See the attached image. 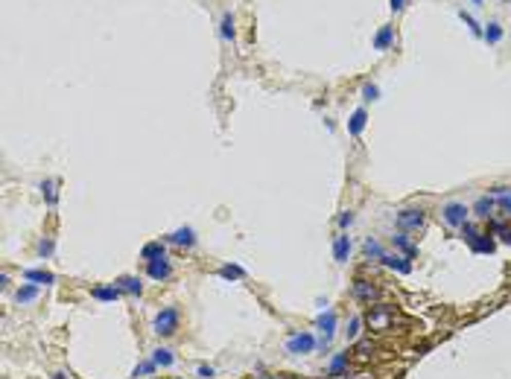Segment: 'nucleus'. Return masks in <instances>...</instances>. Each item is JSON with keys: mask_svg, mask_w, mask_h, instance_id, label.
Returning <instances> with one entry per match:
<instances>
[{"mask_svg": "<svg viewBox=\"0 0 511 379\" xmlns=\"http://www.w3.org/2000/svg\"><path fill=\"white\" fill-rule=\"evenodd\" d=\"M179 330V309L175 307H167L155 315V333L158 335H172Z\"/></svg>", "mask_w": 511, "mask_h": 379, "instance_id": "2", "label": "nucleus"}, {"mask_svg": "<svg viewBox=\"0 0 511 379\" xmlns=\"http://www.w3.org/2000/svg\"><path fill=\"white\" fill-rule=\"evenodd\" d=\"M473 3H482V0H473Z\"/></svg>", "mask_w": 511, "mask_h": 379, "instance_id": "43", "label": "nucleus"}, {"mask_svg": "<svg viewBox=\"0 0 511 379\" xmlns=\"http://www.w3.org/2000/svg\"><path fill=\"white\" fill-rule=\"evenodd\" d=\"M354 295H357L359 300H365V304H371V300L380 298V289H377L374 283H368V280H354Z\"/></svg>", "mask_w": 511, "mask_h": 379, "instance_id": "5", "label": "nucleus"}, {"mask_svg": "<svg viewBox=\"0 0 511 379\" xmlns=\"http://www.w3.org/2000/svg\"><path fill=\"white\" fill-rule=\"evenodd\" d=\"M222 38H234V18L231 15L222 18Z\"/></svg>", "mask_w": 511, "mask_h": 379, "instance_id": "28", "label": "nucleus"}, {"mask_svg": "<svg viewBox=\"0 0 511 379\" xmlns=\"http://www.w3.org/2000/svg\"><path fill=\"white\" fill-rule=\"evenodd\" d=\"M444 219H447V225L462 228V225H465V219H467V207H465V204H459V201H453V204H447V207H444Z\"/></svg>", "mask_w": 511, "mask_h": 379, "instance_id": "6", "label": "nucleus"}, {"mask_svg": "<svg viewBox=\"0 0 511 379\" xmlns=\"http://www.w3.org/2000/svg\"><path fill=\"white\" fill-rule=\"evenodd\" d=\"M140 257H144V260H149V262H152V260H161V257H164V245H161V242H149V245H144Z\"/></svg>", "mask_w": 511, "mask_h": 379, "instance_id": "15", "label": "nucleus"}, {"mask_svg": "<svg viewBox=\"0 0 511 379\" xmlns=\"http://www.w3.org/2000/svg\"><path fill=\"white\" fill-rule=\"evenodd\" d=\"M383 262H386L389 269L400 271V274H409V271H412V262L406 260V257H397V254H383Z\"/></svg>", "mask_w": 511, "mask_h": 379, "instance_id": "8", "label": "nucleus"}, {"mask_svg": "<svg viewBox=\"0 0 511 379\" xmlns=\"http://www.w3.org/2000/svg\"><path fill=\"white\" fill-rule=\"evenodd\" d=\"M53 379H64V376H62V373H56V376H53Z\"/></svg>", "mask_w": 511, "mask_h": 379, "instance_id": "40", "label": "nucleus"}, {"mask_svg": "<svg viewBox=\"0 0 511 379\" xmlns=\"http://www.w3.org/2000/svg\"><path fill=\"white\" fill-rule=\"evenodd\" d=\"M38 254H41V257H50V254H53V242H50V239H44V242L38 245Z\"/></svg>", "mask_w": 511, "mask_h": 379, "instance_id": "33", "label": "nucleus"}, {"mask_svg": "<svg viewBox=\"0 0 511 379\" xmlns=\"http://www.w3.org/2000/svg\"><path fill=\"white\" fill-rule=\"evenodd\" d=\"M397 225H400V231H421L424 228V213L421 210H415V207L400 210V213H397Z\"/></svg>", "mask_w": 511, "mask_h": 379, "instance_id": "3", "label": "nucleus"}, {"mask_svg": "<svg viewBox=\"0 0 511 379\" xmlns=\"http://www.w3.org/2000/svg\"><path fill=\"white\" fill-rule=\"evenodd\" d=\"M470 248H473V251H479V254H494V248H497V245H494V239L488 234H476L473 239H470Z\"/></svg>", "mask_w": 511, "mask_h": 379, "instance_id": "10", "label": "nucleus"}, {"mask_svg": "<svg viewBox=\"0 0 511 379\" xmlns=\"http://www.w3.org/2000/svg\"><path fill=\"white\" fill-rule=\"evenodd\" d=\"M219 274H222L225 280H237V277H242V269H240V266H222V269H219Z\"/></svg>", "mask_w": 511, "mask_h": 379, "instance_id": "25", "label": "nucleus"}, {"mask_svg": "<svg viewBox=\"0 0 511 379\" xmlns=\"http://www.w3.org/2000/svg\"><path fill=\"white\" fill-rule=\"evenodd\" d=\"M473 210H476V216L479 219H488L491 216V210H494V199H479Z\"/></svg>", "mask_w": 511, "mask_h": 379, "instance_id": "22", "label": "nucleus"}, {"mask_svg": "<svg viewBox=\"0 0 511 379\" xmlns=\"http://www.w3.org/2000/svg\"><path fill=\"white\" fill-rule=\"evenodd\" d=\"M395 307H389V304H380V307H368L365 312V324L368 330H377V333H386V330H392L395 327Z\"/></svg>", "mask_w": 511, "mask_h": 379, "instance_id": "1", "label": "nucleus"}, {"mask_svg": "<svg viewBox=\"0 0 511 379\" xmlns=\"http://www.w3.org/2000/svg\"><path fill=\"white\" fill-rule=\"evenodd\" d=\"M199 376L210 379V376H214V368H207V365H202V368H199Z\"/></svg>", "mask_w": 511, "mask_h": 379, "instance_id": "37", "label": "nucleus"}, {"mask_svg": "<svg viewBox=\"0 0 511 379\" xmlns=\"http://www.w3.org/2000/svg\"><path fill=\"white\" fill-rule=\"evenodd\" d=\"M41 190H44L47 201H50V204H56V184H53V181H44V184H41Z\"/></svg>", "mask_w": 511, "mask_h": 379, "instance_id": "29", "label": "nucleus"}, {"mask_svg": "<svg viewBox=\"0 0 511 379\" xmlns=\"http://www.w3.org/2000/svg\"><path fill=\"white\" fill-rule=\"evenodd\" d=\"M170 274H172V269H170V262L164 260V257H161V260L149 262V277H152V280H167Z\"/></svg>", "mask_w": 511, "mask_h": 379, "instance_id": "9", "label": "nucleus"}, {"mask_svg": "<svg viewBox=\"0 0 511 379\" xmlns=\"http://www.w3.org/2000/svg\"><path fill=\"white\" fill-rule=\"evenodd\" d=\"M152 362H155V365H164V368H170L175 359H172L170 350H164V347H161V350H155V359H152Z\"/></svg>", "mask_w": 511, "mask_h": 379, "instance_id": "24", "label": "nucleus"}, {"mask_svg": "<svg viewBox=\"0 0 511 379\" xmlns=\"http://www.w3.org/2000/svg\"><path fill=\"white\" fill-rule=\"evenodd\" d=\"M345 368H348V353H339V356L330 362V376H342Z\"/></svg>", "mask_w": 511, "mask_h": 379, "instance_id": "18", "label": "nucleus"}, {"mask_svg": "<svg viewBox=\"0 0 511 379\" xmlns=\"http://www.w3.org/2000/svg\"><path fill=\"white\" fill-rule=\"evenodd\" d=\"M354 379H365V376H362V373H359V376H354Z\"/></svg>", "mask_w": 511, "mask_h": 379, "instance_id": "41", "label": "nucleus"}, {"mask_svg": "<svg viewBox=\"0 0 511 379\" xmlns=\"http://www.w3.org/2000/svg\"><path fill=\"white\" fill-rule=\"evenodd\" d=\"M348 254H350V239H348V236H339V239H336V245H333V257H336L339 262H345V260H348Z\"/></svg>", "mask_w": 511, "mask_h": 379, "instance_id": "12", "label": "nucleus"}, {"mask_svg": "<svg viewBox=\"0 0 511 379\" xmlns=\"http://www.w3.org/2000/svg\"><path fill=\"white\" fill-rule=\"evenodd\" d=\"M359 333V318H350V324H348V338H357Z\"/></svg>", "mask_w": 511, "mask_h": 379, "instance_id": "35", "label": "nucleus"}, {"mask_svg": "<svg viewBox=\"0 0 511 379\" xmlns=\"http://www.w3.org/2000/svg\"><path fill=\"white\" fill-rule=\"evenodd\" d=\"M365 111H362V108H359V111H354V117H350V123H348V131H350V135H359V131H362V128H365Z\"/></svg>", "mask_w": 511, "mask_h": 379, "instance_id": "16", "label": "nucleus"}, {"mask_svg": "<svg viewBox=\"0 0 511 379\" xmlns=\"http://www.w3.org/2000/svg\"><path fill=\"white\" fill-rule=\"evenodd\" d=\"M170 242H175V245H193V242H196V236H193V231H190V228H179V231L170 236Z\"/></svg>", "mask_w": 511, "mask_h": 379, "instance_id": "14", "label": "nucleus"}, {"mask_svg": "<svg viewBox=\"0 0 511 379\" xmlns=\"http://www.w3.org/2000/svg\"><path fill=\"white\" fill-rule=\"evenodd\" d=\"M392 9H403V0H392Z\"/></svg>", "mask_w": 511, "mask_h": 379, "instance_id": "39", "label": "nucleus"}, {"mask_svg": "<svg viewBox=\"0 0 511 379\" xmlns=\"http://www.w3.org/2000/svg\"><path fill=\"white\" fill-rule=\"evenodd\" d=\"M120 292H123L120 286H97L91 295H94L97 300H117V298H120Z\"/></svg>", "mask_w": 511, "mask_h": 379, "instance_id": "11", "label": "nucleus"}, {"mask_svg": "<svg viewBox=\"0 0 511 379\" xmlns=\"http://www.w3.org/2000/svg\"><path fill=\"white\" fill-rule=\"evenodd\" d=\"M389 44H392V27H383L380 32H377V38H374V47L377 50H386Z\"/></svg>", "mask_w": 511, "mask_h": 379, "instance_id": "20", "label": "nucleus"}, {"mask_svg": "<svg viewBox=\"0 0 511 379\" xmlns=\"http://www.w3.org/2000/svg\"><path fill=\"white\" fill-rule=\"evenodd\" d=\"M152 370H155V362H144V365H137L135 368L132 376H144V373H152Z\"/></svg>", "mask_w": 511, "mask_h": 379, "instance_id": "31", "label": "nucleus"}, {"mask_svg": "<svg viewBox=\"0 0 511 379\" xmlns=\"http://www.w3.org/2000/svg\"><path fill=\"white\" fill-rule=\"evenodd\" d=\"M263 379H278V376H263Z\"/></svg>", "mask_w": 511, "mask_h": 379, "instance_id": "42", "label": "nucleus"}, {"mask_svg": "<svg viewBox=\"0 0 511 379\" xmlns=\"http://www.w3.org/2000/svg\"><path fill=\"white\" fill-rule=\"evenodd\" d=\"M485 38H488L491 44H497V41L502 38V29L497 27V24H488V29H485Z\"/></svg>", "mask_w": 511, "mask_h": 379, "instance_id": "27", "label": "nucleus"}, {"mask_svg": "<svg viewBox=\"0 0 511 379\" xmlns=\"http://www.w3.org/2000/svg\"><path fill=\"white\" fill-rule=\"evenodd\" d=\"M117 286H120L123 292H129V295H140V292H144V286H140V280L137 277H120L117 280Z\"/></svg>", "mask_w": 511, "mask_h": 379, "instance_id": "13", "label": "nucleus"}, {"mask_svg": "<svg viewBox=\"0 0 511 379\" xmlns=\"http://www.w3.org/2000/svg\"><path fill=\"white\" fill-rule=\"evenodd\" d=\"M494 234L500 236L502 242H511V228L502 225V222H494Z\"/></svg>", "mask_w": 511, "mask_h": 379, "instance_id": "26", "label": "nucleus"}, {"mask_svg": "<svg viewBox=\"0 0 511 379\" xmlns=\"http://www.w3.org/2000/svg\"><path fill=\"white\" fill-rule=\"evenodd\" d=\"M27 280H36V283H44V286H47V283H53V274H50V271H27Z\"/></svg>", "mask_w": 511, "mask_h": 379, "instance_id": "23", "label": "nucleus"}, {"mask_svg": "<svg viewBox=\"0 0 511 379\" xmlns=\"http://www.w3.org/2000/svg\"><path fill=\"white\" fill-rule=\"evenodd\" d=\"M362 93H365V100H377V88H374V85H365V88H362Z\"/></svg>", "mask_w": 511, "mask_h": 379, "instance_id": "36", "label": "nucleus"}, {"mask_svg": "<svg viewBox=\"0 0 511 379\" xmlns=\"http://www.w3.org/2000/svg\"><path fill=\"white\" fill-rule=\"evenodd\" d=\"M315 324H319V330H322V342L319 344L327 347V344H330V335H333V327H336V315H333V312H324V315H319Z\"/></svg>", "mask_w": 511, "mask_h": 379, "instance_id": "7", "label": "nucleus"}, {"mask_svg": "<svg viewBox=\"0 0 511 379\" xmlns=\"http://www.w3.org/2000/svg\"><path fill=\"white\" fill-rule=\"evenodd\" d=\"M362 251H365V257L368 260H383V248H380V242L377 239H365V245H362Z\"/></svg>", "mask_w": 511, "mask_h": 379, "instance_id": "17", "label": "nucleus"}, {"mask_svg": "<svg viewBox=\"0 0 511 379\" xmlns=\"http://www.w3.org/2000/svg\"><path fill=\"white\" fill-rule=\"evenodd\" d=\"M395 245H397V248H400V251L406 254V257H415V254H418V248H415V245L409 242V239H406L403 234H397V236H395Z\"/></svg>", "mask_w": 511, "mask_h": 379, "instance_id": "21", "label": "nucleus"}, {"mask_svg": "<svg viewBox=\"0 0 511 379\" xmlns=\"http://www.w3.org/2000/svg\"><path fill=\"white\" fill-rule=\"evenodd\" d=\"M462 234H465V239H467V242H470V239H473V236L479 234V231H476L473 225H467V222H465V225H462Z\"/></svg>", "mask_w": 511, "mask_h": 379, "instance_id": "34", "label": "nucleus"}, {"mask_svg": "<svg viewBox=\"0 0 511 379\" xmlns=\"http://www.w3.org/2000/svg\"><path fill=\"white\" fill-rule=\"evenodd\" d=\"M371 353H374V344H368V342L357 344V356H359V359H368Z\"/></svg>", "mask_w": 511, "mask_h": 379, "instance_id": "30", "label": "nucleus"}, {"mask_svg": "<svg viewBox=\"0 0 511 379\" xmlns=\"http://www.w3.org/2000/svg\"><path fill=\"white\" fill-rule=\"evenodd\" d=\"M15 298H18V304H29V300H36L38 298V286H21Z\"/></svg>", "mask_w": 511, "mask_h": 379, "instance_id": "19", "label": "nucleus"}, {"mask_svg": "<svg viewBox=\"0 0 511 379\" xmlns=\"http://www.w3.org/2000/svg\"><path fill=\"white\" fill-rule=\"evenodd\" d=\"M315 347V338L310 333H295L292 338L287 342V350L292 353V356H301V353H310Z\"/></svg>", "mask_w": 511, "mask_h": 379, "instance_id": "4", "label": "nucleus"}, {"mask_svg": "<svg viewBox=\"0 0 511 379\" xmlns=\"http://www.w3.org/2000/svg\"><path fill=\"white\" fill-rule=\"evenodd\" d=\"M462 21H465L467 27H470V32H473V35H479V24H476V21L470 18V15H465V12H462Z\"/></svg>", "mask_w": 511, "mask_h": 379, "instance_id": "32", "label": "nucleus"}, {"mask_svg": "<svg viewBox=\"0 0 511 379\" xmlns=\"http://www.w3.org/2000/svg\"><path fill=\"white\" fill-rule=\"evenodd\" d=\"M350 222H354V216H350V213H342V216H339V225L342 228H348Z\"/></svg>", "mask_w": 511, "mask_h": 379, "instance_id": "38", "label": "nucleus"}]
</instances>
